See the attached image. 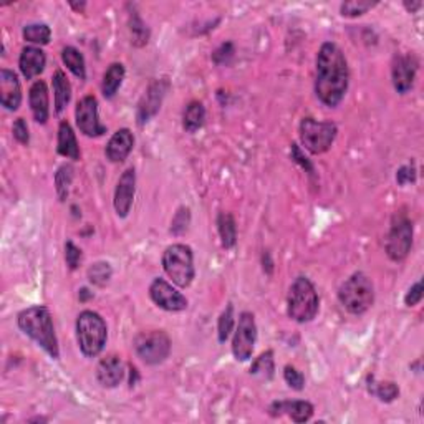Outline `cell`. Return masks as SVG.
<instances>
[{"mask_svg": "<svg viewBox=\"0 0 424 424\" xmlns=\"http://www.w3.org/2000/svg\"><path fill=\"white\" fill-rule=\"evenodd\" d=\"M348 83H350V71H348L345 53L337 43L325 42L316 55V96L325 106L335 108L345 98Z\"/></svg>", "mask_w": 424, "mask_h": 424, "instance_id": "obj_1", "label": "cell"}, {"mask_svg": "<svg viewBox=\"0 0 424 424\" xmlns=\"http://www.w3.org/2000/svg\"><path fill=\"white\" fill-rule=\"evenodd\" d=\"M24 38L35 45H47L52 38V30L47 24H30L24 27Z\"/></svg>", "mask_w": 424, "mask_h": 424, "instance_id": "obj_30", "label": "cell"}, {"mask_svg": "<svg viewBox=\"0 0 424 424\" xmlns=\"http://www.w3.org/2000/svg\"><path fill=\"white\" fill-rule=\"evenodd\" d=\"M368 390L372 395L377 396L379 401H383V403H391V401H395L400 395V388L396 386V383L374 381L373 378H372V383L368 385Z\"/></svg>", "mask_w": 424, "mask_h": 424, "instance_id": "obj_29", "label": "cell"}, {"mask_svg": "<svg viewBox=\"0 0 424 424\" xmlns=\"http://www.w3.org/2000/svg\"><path fill=\"white\" fill-rule=\"evenodd\" d=\"M71 181H73V168H71L70 164H64V166H60V169H58L55 174L57 194L60 200H65L66 196H68Z\"/></svg>", "mask_w": 424, "mask_h": 424, "instance_id": "obj_33", "label": "cell"}, {"mask_svg": "<svg viewBox=\"0 0 424 424\" xmlns=\"http://www.w3.org/2000/svg\"><path fill=\"white\" fill-rule=\"evenodd\" d=\"M0 103L8 111L19 110L22 103V88L19 77L12 70H0Z\"/></svg>", "mask_w": 424, "mask_h": 424, "instance_id": "obj_16", "label": "cell"}, {"mask_svg": "<svg viewBox=\"0 0 424 424\" xmlns=\"http://www.w3.org/2000/svg\"><path fill=\"white\" fill-rule=\"evenodd\" d=\"M75 118H77V126L85 136L98 138L106 133V126L100 123V116H98V100L93 95L83 96L78 101Z\"/></svg>", "mask_w": 424, "mask_h": 424, "instance_id": "obj_11", "label": "cell"}, {"mask_svg": "<svg viewBox=\"0 0 424 424\" xmlns=\"http://www.w3.org/2000/svg\"><path fill=\"white\" fill-rule=\"evenodd\" d=\"M163 269L174 285L189 287L196 275L193 249L186 244L169 245L163 254Z\"/></svg>", "mask_w": 424, "mask_h": 424, "instance_id": "obj_6", "label": "cell"}, {"mask_svg": "<svg viewBox=\"0 0 424 424\" xmlns=\"http://www.w3.org/2000/svg\"><path fill=\"white\" fill-rule=\"evenodd\" d=\"M270 416H282V414H288V418L293 423H307L314 416V406L309 401H275L269 408Z\"/></svg>", "mask_w": 424, "mask_h": 424, "instance_id": "obj_17", "label": "cell"}, {"mask_svg": "<svg viewBox=\"0 0 424 424\" xmlns=\"http://www.w3.org/2000/svg\"><path fill=\"white\" fill-rule=\"evenodd\" d=\"M168 90H169V82L166 78L154 80V82L146 88L145 95L141 96L140 103H138L136 119L140 126L146 124L153 116H156V113H158L161 108V105H163V100L164 96H166Z\"/></svg>", "mask_w": 424, "mask_h": 424, "instance_id": "obj_12", "label": "cell"}, {"mask_svg": "<svg viewBox=\"0 0 424 424\" xmlns=\"http://www.w3.org/2000/svg\"><path fill=\"white\" fill-rule=\"evenodd\" d=\"M29 101H30V110L35 122L40 124H45L48 122V116H50V103H48V88L47 83L43 80H37L29 92Z\"/></svg>", "mask_w": 424, "mask_h": 424, "instance_id": "obj_20", "label": "cell"}, {"mask_svg": "<svg viewBox=\"0 0 424 424\" xmlns=\"http://www.w3.org/2000/svg\"><path fill=\"white\" fill-rule=\"evenodd\" d=\"M129 32H131V42L135 47H145L149 42V29L138 13L129 17Z\"/></svg>", "mask_w": 424, "mask_h": 424, "instance_id": "obj_31", "label": "cell"}, {"mask_svg": "<svg viewBox=\"0 0 424 424\" xmlns=\"http://www.w3.org/2000/svg\"><path fill=\"white\" fill-rule=\"evenodd\" d=\"M124 80V66L123 64H111L108 70L105 71L103 82H101V92H103L105 98L111 100L116 93H118L119 87H122Z\"/></svg>", "mask_w": 424, "mask_h": 424, "instance_id": "obj_24", "label": "cell"}, {"mask_svg": "<svg viewBox=\"0 0 424 424\" xmlns=\"http://www.w3.org/2000/svg\"><path fill=\"white\" fill-rule=\"evenodd\" d=\"M124 378V367L119 356L108 355L98 363L96 379L103 388H116Z\"/></svg>", "mask_w": 424, "mask_h": 424, "instance_id": "obj_18", "label": "cell"}, {"mask_svg": "<svg viewBox=\"0 0 424 424\" xmlns=\"http://www.w3.org/2000/svg\"><path fill=\"white\" fill-rule=\"evenodd\" d=\"M378 2H367V0H351V2L342 3L340 12L343 17H360L373 7H377Z\"/></svg>", "mask_w": 424, "mask_h": 424, "instance_id": "obj_35", "label": "cell"}, {"mask_svg": "<svg viewBox=\"0 0 424 424\" xmlns=\"http://www.w3.org/2000/svg\"><path fill=\"white\" fill-rule=\"evenodd\" d=\"M17 323L19 328L24 332L27 337H30L42 346L53 360L60 358V348H58V340L55 327H53L52 314L47 307L35 305L30 309L22 310L17 316Z\"/></svg>", "mask_w": 424, "mask_h": 424, "instance_id": "obj_2", "label": "cell"}, {"mask_svg": "<svg viewBox=\"0 0 424 424\" xmlns=\"http://www.w3.org/2000/svg\"><path fill=\"white\" fill-rule=\"evenodd\" d=\"M12 133L13 138H15L17 141L20 142V145H29L30 141V135H29V126H27L25 119L24 118H17L15 123H13L12 126Z\"/></svg>", "mask_w": 424, "mask_h": 424, "instance_id": "obj_40", "label": "cell"}, {"mask_svg": "<svg viewBox=\"0 0 424 424\" xmlns=\"http://www.w3.org/2000/svg\"><path fill=\"white\" fill-rule=\"evenodd\" d=\"M204 122H206V108L200 101H191L186 106L184 115H182V128L187 133H196L198 129L203 128Z\"/></svg>", "mask_w": 424, "mask_h": 424, "instance_id": "obj_26", "label": "cell"}, {"mask_svg": "<svg viewBox=\"0 0 424 424\" xmlns=\"http://www.w3.org/2000/svg\"><path fill=\"white\" fill-rule=\"evenodd\" d=\"M57 151L60 156L65 158L77 161L80 159V146L75 136L73 128L68 122H61L58 126V142H57Z\"/></svg>", "mask_w": 424, "mask_h": 424, "instance_id": "obj_22", "label": "cell"}, {"mask_svg": "<svg viewBox=\"0 0 424 424\" xmlns=\"http://www.w3.org/2000/svg\"><path fill=\"white\" fill-rule=\"evenodd\" d=\"M133 146H135V136H133V133L129 131L128 128L118 129V131L110 138L105 154L111 163H123L133 151Z\"/></svg>", "mask_w": 424, "mask_h": 424, "instance_id": "obj_19", "label": "cell"}, {"mask_svg": "<svg viewBox=\"0 0 424 424\" xmlns=\"http://www.w3.org/2000/svg\"><path fill=\"white\" fill-rule=\"evenodd\" d=\"M111 275H113V270L108 262H96L88 269V280L96 287H105L110 282Z\"/></svg>", "mask_w": 424, "mask_h": 424, "instance_id": "obj_32", "label": "cell"}, {"mask_svg": "<svg viewBox=\"0 0 424 424\" xmlns=\"http://www.w3.org/2000/svg\"><path fill=\"white\" fill-rule=\"evenodd\" d=\"M217 231L221 235V242L226 249H232L237 242V226L231 212H219Z\"/></svg>", "mask_w": 424, "mask_h": 424, "instance_id": "obj_25", "label": "cell"}, {"mask_svg": "<svg viewBox=\"0 0 424 424\" xmlns=\"http://www.w3.org/2000/svg\"><path fill=\"white\" fill-rule=\"evenodd\" d=\"M257 342V325L251 312H242L232 340V355L237 361L251 360Z\"/></svg>", "mask_w": 424, "mask_h": 424, "instance_id": "obj_10", "label": "cell"}, {"mask_svg": "<svg viewBox=\"0 0 424 424\" xmlns=\"http://www.w3.org/2000/svg\"><path fill=\"white\" fill-rule=\"evenodd\" d=\"M85 6H87V3H85V2H82V3H75V2H70V7H71V8H75V10H83V8H85Z\"/></svg>", "mask_w": 424, "mask_h": 424, "instance_id": "obj_45", "label": "cell"}, {"mask_svg": "<svg viewBox=\"0 0 424 424\" xmlns=\"http://www.w3.org/2000/svg\"><path fill=\"white\" fill-rule=\"evenodd\" d=\"M421 298H423V284L416 282L411 288L408 290V293L404 295V303L408 307H414V305H418L419 302H421Z\"/></svg>", "mask_w": 424, "mask_h": 424, "instance_id": "obj_43", "label": "cell"}, {"mask_svg": "<svg viewBox=\"0 0 424 424\" xmlns=\"http://www.w3.org/2000/svg\"><path fill=\"white\" fill-rule=\"evenodd\" d=\"M135 350L146 365H159L171 353V338L163 330L142 332L135 338Z\"/></svg>", "mask_w": 424, "mask_h": 424, "instance_id": "obj_9", "label": "cell"}, {"mask_svg": "<svg viewBox=\"0 0 424 424\" xmlns=\"http://www.w3.org/2000/svg\"><path fill=\"white\" fill-rule=\"evenodd\" d=\"M82 249H78L71 240L65 244V261L70 270H77L80 262H82Z\"/></svg>", "mask_w": 424, "mask_h": 424, "instance_id": "obj_38", "label": "cell"}, {"mask_svg": "<svg viewBox=\"0 0 424 424\" xmlns=\"http://www.w3.org/2000/svg\"><path fill=\"white\" fill-rule=\"evenodd\" d=\"M191 222V212L189 207H180L177 209V212L174 214L173 222H171V232L174 235H180L182 232L187 231V226H189Z\"/></svg>", "mask_w": 424, "mask_h": 424, "instance_id": "obj_36", "label": "cell"}, {"mask_svg": "<svg viewBox=\"0 0 424 424\" xmlns=\"http://www.w3.org/2000/svg\"><path fill=\"white\" fill-rule=\"evenodd\" d=\"M418 60L413 53L408 55H396L393 60L391 66V78L393 85H395V90L404 95L413 88L414 78L418 73Z\"/></svg>", "mask_w": 424, "mask_h": 424, "instance_id": "obj_14", "label": "cell"}, {"mask_svg": "<svg viewBox=\"0 0 424 424\" xmlns=\"http://www.w3.org/2000/svg\"><path fill=\"white\" fill-rule=\"evenodd\" d=\"M290 156H292V159L295 161L297 164H300L302 169H305V173H309L310 176H314V173H315L314 164L310 163L309 158H305V156H303L300 146L292 145V149H290Z\"/></svg>", "mask_w": 424, "mask_h": 424, "instance_id": "obj_42", "label": "cell"}, {"mask_svg": "<svg viewBox=\"0 0 424 424\" xmlns=\"http://www.w3.org/2000/svg\"><path fill=\"white\" fill-rule=\"evenodd\" d=\"M87 297H93L92 293H88V290L87 288H82V292H80V298H82V300H85V298Z\"/></svg>", "mask_w": 424, "mask_h": 424, "instance_id": "obj_46", "label": "cell"}, {"mask_svg": "<svg viewBox=\"0 0 424 424\" xmlns=\"http://www.w3.org/2000/svg\"><path fill=\"white\" fill-rule=\"evenodd\" d=\"M319 293L307 277H297L290 285L287 297V314L297 323L312 321L319 314Z\"/></svg>", "mask_w": 424, "mask_h": 424, "instance_id": "obj_4", "label": "cell"}, {"mask_svg": "<svg viewBox=\"0 0 424 424\" xmlns=\"http://www.w3.org/2000/svg\"><path fill=\"white\" fill-rule=\"evenodd\" d=\"M338 300L351 315H363L374 303V287L372 279L363 272L348 277L338 290Z\"/></svg>", "mask_w": 424, "mask_h": 424, "instance_id": "obj_3", "label": "cell"}, {"mask_svg": "<svg viewBox=\"0 0 424 424\" xmlns=\"http://www.w3.org/2000/svg\"><path fill=\"white\" fill-rule=\"evenodd\" d=\"M53 93H55V111L61 113L71 100V85L64 70H57L52 77Z\"/></svg>", "mask_w": 424, "mask_h": 424, "instance_id": "obj_23", "label": "cell"}, {"mask_svg": "<svg viewBox=\"0 0 424 424\" xmlns=\"http://www.w3.org/2000/svg\"><path fill=\"white\" fill-rule=\"evenodd\" d=\"M284 378L287 381V385L295 391H302L305 388V377L298 372L295 367H285L284 370Z\"/></svg>", "mask_w": 424, "mask_h": 424, "instance_id": "obj_37", "label": "cell"}, {"mask_svg": "<svg viewBox=\"0 0 424 424\" xmlns=\"http://www.w3.org/2000/svg\"><path fill=\"white\" fill-rule=\"evenodd\" d=\"M135 193H136V173L135 169L129 168L119 176L118 184L115 189V199L113 206L115 211L118 214V217H128L129 211L133 207V200H135Z\"/></svg>", "mask_w": 424, "mask_h": 424, "instance_id": "obj_15", "label": "cell"}, {"mask_svg": "<svg viewBox=\"0 0 424 424\" xmlns=\"http://www.w3.org/2000/svg\"><path fill=\"white\" fill-rule=\"evenodd\" d=\"M300 141L312 154H323L332 148L338 128L332 122H316L314 118H303L300 122Z\"/></svg>", "mask_w": 424, "mask_h": 424, "instance_id": "obj_7", "label": "cell"}, {"mask_svg": "<svg viewBox=\"0 0 424 424\" xmlns=\"http://www.w3.org/2000/svg\"><path fill=\"white\" fill-rule=\"evenodd\" d=\"M234 53H235L234 43L226 42L212 52V61L217 65H226V64H229L231 58L234 57Z\"/></svg>", "mask_w": 424, "mask_h": 424, "instance_id": "obj_39", "label": "cell"}, {"mask_svg": "<svg viewBox=\"0 0 424 424\" xmlns=\"http://www.w3.org/2000/svg\"><path fill=\"white\" fill-rule=\"evenodd\" d=\"M45 65H47V57L42 48L25 47L24 50H22L19 58V66L22 75H24L27 80L38 77V75L45 70Z\"/></svg>", "mask_w": 424, "mask_h": 424, "instance_id": "obj_21", "label": "cell"}, {"mask_svg": "<svg viewBox=\"0 0 424 424\" xmlns=\"http://www.w3.org/2000/svg\"><path fill=\"white\" fill-rule=\"evenodd\" d=\"M416 181V168L414 164H406V166H401L396 173V182L400 186L404 184H413Z\"/></svg>", "mask_w": 424, "mask_h": 424, "instance_id": "obj_41", "label": "cell"}, {"mask_svg": "<svg viewBox=\"0 0 424 424\" xmlns=\"http://www.w3.org/2000/svg\"><path fill=\"white\" fill-rule=\"evenodd\" d=\"M404 7L408 8L409 12H416L418 8H421V7H423V2H421V0H418V2H411V3L404 2Z\"/></svg>", "mask_w": 424, "mask_h": 424, "instance_id": "obj_44", "label": "cell"}, {"mask_svg": "<svg viewBox=\"0 0 424 424\" xmlns=\"http://www.w3.org/2000/svg\"><path fill=\"white\" fill-rule=\"evenodd\" d=\"M108 338V328L100 314L93 310H83L77 319V340L82 353L88 358H95L103 351Z\"/></svg>", "mask_w": 424, "mask_h": 424, "instance_id": "obj_5", "label": "cell"}, {"mask_svg": "<svg viewBox=\"0 0 424 424\" xmlns=\"http://www.w3.org/2000/svg\"><path fill=\"white\" fill-rule=\"evenodd\" d=\"M413 245V222L406 212L393 216L390 231L386 235V254L391 261L401 262L408 257Z\"/></svg>", "mask_w": 424, "mask_h": 424, "instance_id": "obj_8", "label": "cell"}, {"mask_svg": "<svg viewBox=\"0 0 424 424\" xmlns=\"http://www.w3.org/2000/svg\"><path fill=\"white\" fill-rule=\"evenodd\" d=\"M149 297L154 305L166 312H182L187 309V298L164 279H154L151 282Z\"/></svg>", "mask_w": 424, "mask_h": 424, "instance_id": "obj_13", "label": "cell"}, {"mask_svg": "<svg viewBox=\"0 0 424 424\" xmlns=\"http://www.w3.org/2000/svg\"><path fill=\"white\" fill-rule=\"evenodd\" d=\"M232 328H234V307H232L229 303V305L226 307V310L222 312L221 316H219V320H217L219 342L224 343L227 338H229Z\"/></svg>", "mask_w": 424, "mask_h": 424, "instance_id": "obj_34", "label": "cell"}, {"mask_svg": "<svg viewBox=\"0 0 424 424\" xmlns=\"http://www.w3.org/2000/svg\"><path fill=\"white\" fill-rule=\"evenodd\" d=\"M61 60L66 68H68L75 77H78L80 80L87 78V66H85V58L80 50H77L75 47H65L61 50Z\"/></svg>", "mask_w": 424, "mask_h": 424, "instance_id": "obj_28", "label": "cell"}, {"mask_svg": "<svg viewBox=\"0 0 424 424\" xmlns=\"http://www.w3.org/2000/svg\"><path fill=\"white\" fill-rule=\"evenodd\" d=\"M275 372V363H274V351L267 350L262 353L258 358L254 360L251 367V374L254 378H257L258 381H269L274 378Z\"/></svg>", "mask_w": 424, "mask_h": 424, "instance_id": "obj_27", "label": "cell"}]
</instances>
